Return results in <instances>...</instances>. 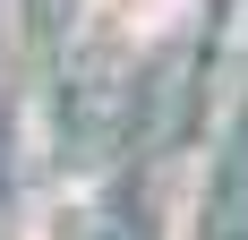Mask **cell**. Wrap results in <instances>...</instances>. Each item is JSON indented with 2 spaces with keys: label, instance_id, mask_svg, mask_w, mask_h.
<instances>
[{
  "label": "cell",
  "instance_id": "obj_1",
  "mask_svg": "<svg viewBox=\"0 0 248 240\" xmlns=\"http://www.w3.org/2000/svg\"><path fill=\"white\" fill-rule=\"evenodd\" d=\"M128 9H137V17L154 26V17H163V9H180V0H128Z\"/></svg>",
  "mask_w": 248,
  "mask_h": 240
}]
</instances>
